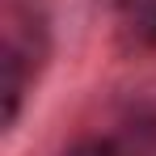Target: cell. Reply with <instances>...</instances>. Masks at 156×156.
I'll list each match as a JSON object with an SVG mask.
<instances>
[{"label":"cell","mask_w":156,"mask_h":156,"mask_svg":"<svg viewBox=\"0 0 156 156\" xmlns=\"http://www.w3.org/2000/svg\"><path fill=\"white\" fill-rule=\"evenodd\" d=\"M63 156H156V122H118L76 139Z\"/></svg>","instance_id":"cell-2"},{"label":"cell","mask_w":156,"mask_h":156,"mask_svg":"<svg viewBox=\"0 0 156 156\" xmlns=\"http://www.w3.org/2000/svg\"><path fill=\"white\" fill-rule=\"evenodd\" d=\"M51 63V21L42 0H0V122L17 127L34 84Z\"/></svg>","instance_id":"cell-1"},{"label":"cell","mask_w":156,"mask_h":156,"mask_svg":"<svg viewBox=\"0 0 156 156\" xmlns=\"http://www.w3.org/2000/svg\"><path fill=\"white\" fill-rule=\"evenodd\" d=\"M131 17L122 26V38L135 51H156V0H131Z\"/></svg>","instance_id":"cell-3"},{"label":"cell","mask_w":156,"mask_h":156,"mask_svg":"<svg viewBox=\"0 0 156 156\" xmlns=\"http://www.w3.org/2000/svg\"><path fill=\"white\" fill-rule=\"evenodd\" d=\"M122 4H131V0H122Z\"/></svg>","instance_id":"cell-4"}]
</instances>
